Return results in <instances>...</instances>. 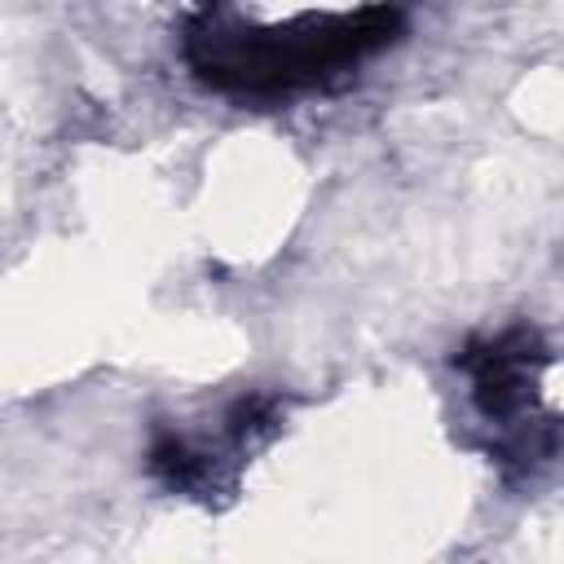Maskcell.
<instances>
[{
  "label": "cell",
  "mask_w": 564,
  "mask_h": 564,
  "mask_svg": "<svg viewBox=\"0 0 564 564\" xmlns=\"http://www.w3.org/2000/svg\"><path fill=\"white\" fill-rule=\"evenodd\" d=\"M405 35V9H308L260 22L234 4H207L181 22V57L189 75L225 97L282 101L313 88L348 84L370 57Z\"/></svg>",
  "instance_id": "1"
},
{
  "label": "cell",
  "mask_w": 564,
  "mask_h": 564,
  "mask_svg": "<svg viewBox=\"0 0 564 564\" xmlns=\"http://www.w3.org/2000/svg\"><path fill=\"white\" fill-rule=\"evenodd\" d=\"M256 423H273L269 401H238V405L225 414V436H220V445L251 449L247 432H251ZM216 454H220V449L194 445V441H185V436H163V441L150 449V467H154L172 489L207 494V489H216V485H220V476H216L220 458H216Z\"/></svg>",
  "instance_id": "2"
}]
</instances>
